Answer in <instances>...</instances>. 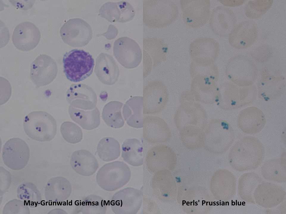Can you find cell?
<instances>
[{
  "label": "cell",
  "mask_w": 286,
  "mask_h": 214,
  "mask_svg": "<svg viewBox=\"0 0 286 214\" xmlns=\"http://www.w3.org/2000/svg\"><path fill=\"white\" fill-rule=\"evenodd\" d=\"M179 10L176 4L171 0L144 1L143 21L149 26L161 28L172 23L177 18Z\"/></svg>",
  "instance_id": "1"
},
{
  "label": "cell",
  "mask_w": 286,
  "mask_h": 214,
  "mask_svg": "<svg viewBox=\"0 0 286 214\" xmlns=\"http://www.w3.org/2000/svg\"><path fill=\"white\" fill-rule=\"evenodd\" d=\"M205 148L211 152H223L232 145L235 138L232 126L226 120L212 119L208 122L204 129Z\"/></svg>",
  "instance_id": "2"
},
{
  "label": "cell",
  "mask_w": 286,
  "mask_h": 214,
  "mask_svg": "<svg viewBox=\"0 0 286 214\" xmlns=\"http://www.w3.org/2000/svg\"><path fill=\"white\" fill-rule=\"evenodd\" d=\"M63 72L67 79L77 82L82 81L92 73L95 65L92 56L83 50L73 49L63 55Z\"/></svg>",
  "instance_id": "3"
},
{
  "label": "cell",
  "mask_w": 286,
  "mask_h": 214,
  "mask_svg": "<svg viewBox=\"0 0 286 214\" xmlns=\"http://www.w3.org/2000/svg\"><path fill=\"white\" fill-rule=\"evenodd\" d=\"M226 78L238 86L247 87L254 84L257 77L258 69L247 56L238 54L231 57L225 69Z\"/></svg>",
  "instance_id": "4"
},
{
  "label": "cell",
  "mask_w": 286,
  "mask_h": 214,
  "mask_svg": "<svg viewBox=\"0 0 286 214\" xmlns=\"http://www.w3.org/2000/svg\"><path fill=\"white\" fill-rule=\"evenodd\" d=\"M24 130L30 138L40 141H51L57 132L55 119L49 114L35 111L26 116L24 122Z\"/></svg>",
  "instance_id": "5"
},
{
  "label": "cell",
  "mask_w": 286,
  "mask_h": 214,
  "mask_svg": "<svg viewBox=\"0 0 286 214\" xmlns=\"http://www.w3.org/2000/svg\"><path fill=\"white\" fill-rule=\"evenodd\" d=\"M221 96L216 104L221 109L230 111L248 106L256 100V91L251 86L241 87L230 81L219 86Z\"/></svg>",
  "instance_id": "6"
},
{
  "label": "cell",
  "mask_w": 286,
  "mask_h": 214,
  "mask_svg": "<svg viewBox=\"0 0 286 214\" xmlns=\"http://www.w3.org/2000/svg\"><path fill=\"white\" fill-rule=\"evenodd\" d=\"M131 172L125 163L116 161L107 163L99 169L96 175V182L103 190L115 191L122 187L129 181Z\"/></svg>",
  "instance_id": "7"
},
{
  "label": "cell",
  "mask_w": 286,
  "mask_h": 214,
  "mask_svg": "<svg viewBox=\"0 0 286 214\" xmlns=\"http://www.w3.org/2000/svg\"><path fill=\"white\" fill-rule=\"evenodd\" d=\"M264 155L263 146L254 136H244L237 141L231 149L229 159L232 163H259Z\"/></svg>",
  "instance_id": "8"
},
{
  "label": "cell",
  "mask_w": 286,
  "mask_h": 214,
  "mask_svg": "<svg viewBox=\"0 0 286 214\" xmlns=\"http://www.w3.org/2000/svg\"><path fill=\"white\" fill-rule=\"evenodd\" d=\"M60 33L63 41L73 47L87 45L93 36L92 28L86 21L80 18L69 19L62 26Z\"/></svg>",
  "instance_id": "9"
},
{
  "label": "cell",
  "mask_w": 286,
  "mask_h": 214,
  "mask_svg": "<svg viewBox=\"0 0 286 214\" xmlns=\"http://www.w3.org/2000/svg\"><path fill=\"white\" fill-rule=\"evenodd\" d=\"M207 118L206 111L199 103L187 102L180 104L175 114L174 121L179 131L188 125L204 130L208 123Z\"/></svg>",
  "instance_id": "10"
},
{
  "label": "cell",
  "mask_w": 286,
  "mask_h": 214,
  "mask_svg": "<svg viewBox=\"0 0 286 214\" xmlns=\"http://www.w3.org/2000/svg\"><path fill=\"white\" fill-rule=\"evenodd\" d=\"M2 157L4 164L14 170L23 169L30 157L29 147L23 140L18 138L11 139L4 145Z\"/></svg>",
  "instance_id": "11"
},
{
  "label": "cell",
  "mask_w": 286,
  "mask_h": 214,
  "mask_svg": "<svg viewBox=\"0 0 286 214\" xmlns=\"http://www.w3.org/2000/svg\"><path fill=\"white\" fill-rule=\"evenodd\" d=\"M143 193L138 189L128 187L115 193L110 202L112 210L116 214H136L140 209Z\"/></svg>",
  "instance_id": "12"
},
{
  "label": "cell",
  "mask_w": 286,
  "mask_h": 214,
  "mask_svg": "<svg viewBox=\"0 0 286 214\" xmlns=\"http://www.w3.org/2000/svg\"><path fill=\"white\" fill-rule=\"evenodd\" d=\"M113 54L118 61L127 69H133L140 64L142 57L141 49L134 40L127 37L119 38L115 42Z\"/></svg>",
  "instance_id": "13"
},
{
  "label": "cell",
  "mask_w": 286,
  "mask_h": 214,
  "mask_svg": "<svg viewBox=\"0 0 286 214\" xmlns=\"http://www.w3.org/2000/svg\"><path fill=\"white\" fill-rule=\"evenodd\" d=\"M190 91L196 101L205 104L217 103L221 94L218 82L206 75L192 78Z\"/></svg>",
  "instance_id": "14"
},
{
  "label": "cell",
  "mask_w": 286,
  "mask_h": 214,
  "mask_svg": "<svg viewBox=\"0 0 286 214\" xmlns=\"http://www.w3.org/2000/svg\"><path fill=\"white\" fill-rule=\"evenodd\" d=\"M169 96L168 88L162 82L150 83L143 91V113L154 114L161 112L166 105Z\"/></svg>",
  "instance_id": "15"
},
{
  "label": "cell",
  "mask_w": 286,
  "mask_h": 214,
  "mask_svg": "<svg viewBox=\"0 0 286 214\" xmlns=\"http://www.w3.org/2000/svg\"><path fill=\"white\" fill-rule=\"evenodd\" d=\"M182 17L188 26L198 28L203 26L210 17V2L209 0H181Z\"/></svg>",
  "instance_id": "16"
},
{
  "label": "cell",
  "mask_w": 286,
  "mask_h": 214,
  "mask_svg": "<svg viewBox=\"0 0 286 214\" xmlns=\"http://www.w3.org/2000/svg\"><path fill=\"white\" fill-rule=\"evenodd\" d=\"M57 72V66L54 60L46 54H40L31 64L30 78L38 88L52 82Z\"/></svg>",
  "instance_id": "17"
},
{
  "label": "cell",
  "mask_w": 286,
  "mask_h": 214,
  "mask_svg": "<svg viewBox=\"0 0 286 214\" xmlns=\"http://www.w3.org/2000/svg\"><path fill=\"white\" fill-rule=\"evenodd\" d=\"M286 88L285 78L282 75L275 76L264 70L257 85L259 98L265 101L275 100L281 96Z\"/></svg>",
  "instance_id": "18"
},
{
  "label": "cell",
  "mask_w": 286,
  "mask_h": 214,
  "mask_svg": "<svg viewBox=\"0 0 286 214\" xmlns=\"http://www.w3.org/2000/svg\"><path fill=\"white\" fill-rule=\"evenodd\" d=\"M40 37L38 28L32 22L25 21L18 24L15 27L13 32L12 40L17 48L27 51L37 46Z\"/></svg>",
  "instance_id": "19"
},
{
  "label": "cell",
  "mask_w": 286,
  "mask_h": 214,
  "mask_svg": "<svg viewBox=\"0 0 286 214\" xmlns=\"http://www.w3.org/2000/svg\"><path fill=\"white\" fill-rule=\"evenodd\" d=\"M258 33L257 25L254 21L245 20L236 25L231 31L228 36L229 42L235 48L246 49L255 42Z\"/></svg>",
  "instance_id": "20"
},
{
  "label": "cell",
  "mask_w": 286,
  "mask_h": 214,
  "mask_svg": "<svg viewBox=\"0 0 286 214\" xmlns=\"http://www.w3.org/2000/svg\"><path fill=\"white\" fill-rule=\"evenodd\" d=\"M237 19L234 12L226 6H219L213 9L209 20L212 32L221 37L229 36L236 26Z\"/></svg>",
  "instance_id": "21"
},
{
  "label": "cell",
  "mask_w": 286,
  "mask_h": 214,
  "mask_svg": "<svg viewBox=\"0 0 286 214\" xmlns=\"http://www.w3.org/2000/svg\"><path fill=\"white\" fill-rule=\"evenodd\" d=\"M66 99L71 106L85 110L94 109L97 103L95 92L83 84H72L67 92Z\"/></svg>",
  "instance_id": "22"
},
{
  "label": "cell",
  "mask_w": 286,
  "mask_h": 214,
  "mask_svg": "<svg viewBox=\"0 0 286 214\" xmlns=\"http://www.w3.org/2000/svg\"><path fill=\"white\" fill-rule=\"evenodd\" d=\"M143 136L152 144L168 142L171 137L169 127L165 122L157 117L147 116L143 121Z\"/></svg>",
  "instance_id": "23"
},
{
  "label": "cell",
  "mask_w": 286,
  "mask_h": 214,
  "mask_svg": "<svg viewBox=\"0 0 286 214\" xmlns=\"http://www.w3.org/2000/svg\"><path fill=\"white\" fill-rule=\"evenodd\" d=\"M237 125L245 133L255 134L260 132L266 123L265 115L259 108L251 106L246 108L239 113L237 119Z\"/></svg>",
  "instance_id": "24"
},
{
  "label": "cell",
  "mask_w": 286,
  "mask_h": 214,
  "mask_svg": "<svg viewBox=\"0 0 286 214\" xmlns=\"http://www.w3.org/2000/svg\"><path fill=\"white\" fill-rule=\"evenodd\" d=\"M176 161L174 152L168 146L154 147L147 152L146 158L147 167L151 172H157L174 165Z\"/></svg>",
  "instance_id": "25"
},
{
  "label": "cell",
  "mask_w": 286,
  "mask_h": 214,
  "mask_svg": "<svg viewBox=\"0 0 286 214\" xmlns=\"http://www.w3.org/2000/svg\"><path fill=\"white\" fill-rule=\"evenodd\" d=\"M96 75L103 84L112 85L117 81L119 75L118 66L113 57L101 53L97 57L94 70Z\"/></svg>",
  "instance_id": "26"
},
{
  "label": "cell",
  "mask_w": 286,
  "mask_h": 214,
  "mask_svg": "<svg viewBox=\"0 0 286 214\" xmlns=\"http://www.w3.org/2000/svg\"><path fill=\"white\" fill-rule=\"evenodd\" d=\"M70 164L76 173L86 177L94 174L99 167L95 156L90 152L85 150L74 152L71 156Z\"/></svg>",
  "instance_id": "27"
},
{
  "label": "cell",
  "mask_w": 286,
  "mask_h": 214,
  "mask_svg": "<svg viewBox=\"0 0 286 214\" xmlns=\"http://www.w3.org/2000/svg\"><path fill=\"white\" fill-rule=\"evenodd\" d=\"M189 50L192 59L203 56L215 61L219 54L220 45L218 43L212 38L202 37L193 41L190 43Z\"/></svg>",
  "instance_id": "28"
},
{
  "label": "cell",
  "mask_w": 286,
  "mask_h": 214,
  "mask_svg": "<svg viewBox=\"0 0 286 214\" xmlns=\"http://www.w3.org/2000/svg\"><path fill=\"white\" fill-rule=\"evenodd\" d=\"M72 186L66 178L61 176L52 178L48 182L45 190V198L48 201L60 203L70 196Z\"/></svg>",
  "instance_id": "29"
},
{
  "label": "cell",
  "mask_w": 286,
  "mask_h": 214,
  "mask_svg": "<svg viewBox=\"0 0 286 214\" xmlns=\"http://www.w3.org/2000/svg\"><path fill=\"white\" fill-rule=\"evenodd\" d=\"M106 15L104 17L109 22L124 23L134 18L135 11L128 2L121 1L118 2H108L104 4Z\"/></svg>",
  "instance_id": "30"
},
{
  "label": "cell",
  "mask_w": 286,
  "mask_h": 214,
  "mask_svg": "<svg viewBox=\"0 0 286 214\" xmlns=\"http://www.w3.org/2000/svg\"><path fill=\"white\" fill-rule=\"evenodd\" d=\"M123 114L127 124L130 127L138 128L143 127V97L134 96L128 100L124 105Z\"/></svg>",
  "instance_id": "31"
},
{
  "label": "cell",
  "mask_w": 286,
  "mask_h": 214,
  "mask_svg": "<svg viewBox=\"0 0 286 214\" xmlns=\"http://www.w3.org/2000/svg\"><path fill=\"white\" fill-rule=\"evenodd\" d=\"M68 111L71 119L84 129L92 130L100 124V113L97 107L92 110H85L70 105Z\"/></svg>",
  "instance_id": "32"
},
{
  "label": "cell",
  "mask_w": 286,
  "mask_h": 214,
  "mask_svg": "<svg viewBox=\"0 0 286 214\" xmlns=\"http://www.w3.org/2000/svg\"><path fill=\"white\" fill-rule=\"evenodd\" d=\"M189 71L192 78L198 75H206L217 82L219 78V70L215 61L208 58L198 56L192 59Z\"/></svg>",
  "instance_id": "33"
},
{
  "label": "cell",
  "mask_w": 286,
  "mask_h": 214,
  "mask_svg": "<svg viewBox=\"0 0 286 214\" xmlns=\"http://www.w3.org/2000/svg\"><path fill=\"white\" fill-rule=\"evenodd\" d=\"M121 156L125 162L132 166H141L143 161L142 144L136 139H126L122 146Z\"/></svg>",
  "instance_id": "34"
},
{
  "label": "cell",
  "mask_w": 286,
  "mask_h": 214,
  "mask_svg": "<svg viewBox=\"0 0 286 214\" xmlns=\"http://www.w3.org/2000/svg\"><path fill=\"white\" fill-rule=\"evenodd\" d=\"M181 140L184 145L194 149L204 145L205 141L204 130L198 127L188 125L179 130Z\"/></svg>",
  "instance_id": "35"
},
{
  "label": "cell",
  "mask_w": 286,
  "mask_h": 214,
  "mask_svg": "<svg viewBox=\"0 0 286 214\" xmlns=\"http://www.w3.org/2000/svg\"><path fill=\"white\" fill-rule=\"evenodd\" d=\"M123 104L117 101H112L106 104L103 109L102 116L105 123L115 128L122 127L125 122L121 111Z\"/></svg>",
  "instance_id": "36"
},
{
  "label": "cell",
  "mask_w": 286,
  "mask_h": 214,
  "mask_svg": "<svg viewBox=\"0 0 286 214\" xmlns=\"http://www.w3.org/2000/svg\"><path fill=\"white\" fill-rule=\"evenodd\" d=\"M99 158L103 161L109 162L117 159L121 153L119 142L114 138L106 137L101 139L97 147Z\"/></svg>",
  "instance_id": "37"
},
{
  "label": "cell",
  "mask_w": 286,
  "mask_h": 214,
  "mask_svg": "<svg viewBox=\"0 0 286 214\" xmlns=\"http://www.w3.org/2000/svg\"><path fill=\"white\" fill-rule=\"evenodd\" d=\"M80 211L85 214H104L107 205L105 201L101 197L92 194L83 198L81 202Z\"/></svg>",
  "instance_id": "38"
},
{
  "label": "cell",
  "mask_w": 286,
  "mask_h": 214,
  "mask_svg": "<svg viewBox=\"0 0 286 214\" xmlns=\"http://www.w3.org/2000/svg\"><path fill=\"white\" fill-rule=\"evenodd\" d=\"M273 2L272 0L249 1L245 7V15L250 19L259 18L271 7Z\"/></svg>",
  "instance_id": "39"
},
{
  "label": "cell",
  "mask_w": 286,
  "mask_h": 214,
  "mask_svg": "<svg viewBox=\"0 0 286 214\" xmlns=\"http://www.w3.org/2000/svg\"><path fill=\"white\" fill-rule=\"evenodd\" d=\"M17 192L18 198L32 206H36L41 200L40 192L32 183L21 184L18 189Z\"/></svg>",
  "instance_id": "40"
},
{
  "label": "cell",
  "mask_w": 286,
  "mask_h": 214,
  "mask_svg": "<svg viewBox=\"0 0 286 214\" xmlns=\"http://www.w3.org/2000/svg\"><path fill=\"white\" fill-rule=\"evenodd\" d=\"M60 132L64 139L67 142L75 144L81 141L83 133L81 128L73 122L66 121L61 124Z\"/></svg>",
  "instance_id": "41"
},
{
  "label": "cell",
  "mask_w": 286,
  "mask_h": 214,
  "mask_svg": "<svg viewBox=\"0 0 286 214\" xmlns=\"http://www.w3.org/2000/svg\"><path fill=\"white\" fill-rule=\"evenodd\" d=\"M273 54L271 47L266 44L260 45L249 52L248 54L257 62L263 63L267 62Z\"/></svg>",
  "instance_id": "42"
},
{
  "label": "cell",
  "mask_w": 286,
  "mask_h": 214,
  "mask_svg": "<svg viewBox=\"0 0 286 214\" xmlns=\"http://www.w3.org/2000/svg\"><path fill=\"white\" fill-rule=\"evenodd\" d=\"M11 200L5 206L3 212L4 213H12L13 212H29L27 206H26L25 203L21 200L17 199Z\"/></svg>",
  "instance_id": "43"
},
{
  "label": "cell",
  "mask_w": 286,
  "mask_h": 214,
  "mask_svg": "<svg viewBox=\"0 0 286 214\" xmlns=\"http://www.w3.org/2000/svg\"><path fill=\"white\" fill-rule=\"evenodd\" d=\"M180 104L187 102L196 101L195 98L190 90L182 91L179 98Z\"/></svg>",
  "instance_id": "44"
},
{
  "label": "cell",
  "mask_w": 286,
  "mask_h": 214,
  "mask_svg": "<svg viewBox=\"0 0 286 214\" xmlns=\"http://www.w3.org/2000/svg\"><path fill=\"white\" fill-rule=\"evenodd\" d=\"M245 0H221L219 1L225 6L235 7L242 5Z\"/></svg>",
  "instance_id": "45"
}]
</instances>
